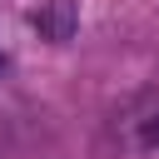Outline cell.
<instances>
[{
  "label": "cell",
  "instance_id": "cell-2",
  "mask_svg": "<svg viewBox=\"0 0 159 159\" xmlns=\"http://www.w3.org/2000/svg\"><path fill=\"white\" fill-rule=\"evenodd\" d=\"M75 20H80L75 0H50V5L35 15V25H40L45 40H70V35H75Z\"/></svg>",
  "mask_w": 159,
  "mask_h": 159
},
{
  "label": "cell",
  "instance_id": "cell-3",
  "mask_svg": "<svg viewBox=\"0 0 159 159\" xmlns=\"http://www.w3.org/2000/svg\"><path fill=\"white\" fill-rule=\"evenodd\" d=\"M0 75H5V60H0Z\"/></svg>",
  "mask_w": 159,
  "mask_h": 159
},
{
  "label": "cell",
  "instance_id": "cell-1",
  "mask_svg": "<svg viewBox=\"0 0 159 159\" xmlns=\"http://www.w3.org/2000/svg\"><path fill=\"white\" fill-rule=\"evenodd\" d=\"M119 134H124V144L139 149V154H154V149H159V80H154L144 94L129 99V109L119 114Z\"/></svg>",
  "mask_w": 159,
  "mask_h": 159
}]
</instances>
